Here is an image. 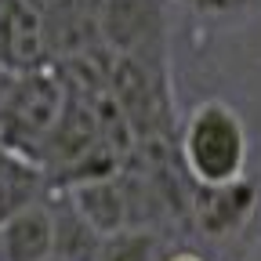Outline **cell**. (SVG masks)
<instances>
[{
  "mask_svg": "<svg viewBox=\"0 0 261 261\" xmlns=\"http://www.w3.org/2000/svg\"><path fill=\"white\" fill-rule=\"evenodd\" d=\"M69 91L55 65L11 76L0 91V145L29 167H44V152L62 123ZM44 174V171H40Z\"/></svg>",
  "mask_w": 261,
  "mask_h": 261,
  "instance_id": "cell-1",
  "label": "cell"
},
{
  "mask_svg": "<svg viewBox=\"0 0 261 261\" xmlns=\"http://www.w3.org/2000/svg\"><path fill=\"white\" fill-rule=\"evenodd\" d=\"M160 236L152 228H123L116 236H106L94 250V261H163Z\"/></svg>",
  "mask_w": 261,
  "mask_h": 261,
  "instance_id": "cell-7",
  "label": "cell"
},
{
  "mask_svg": "<svg viewBox=\"0 0 261 261\" xmlns=\"http://www.w3.org/2000/svg\"><path fill=\"white\" fill-rule=\"evenodd\" d=\"M29 167V163H22V160H15L4 145H0V185H4V181H11L15 174H22ZM33 171H37V167H33Z\"/></svg>",
  "mask_w": 261,
  "mask_h": 261,
  "instance_id": "cell-9",
  "label": "cell"
},
{
  "mask_svg": "<svg viewBox=\"0 0 261 261\" xmlns=\"http://www.w3.org/2000/svg\"><path fill=\"white\" fill-rule=\"evenodd\" d=\"M178 163L192 185L236 181L247 171V127L225 102H200L178 130Z\"/></svg>",
  "mask_w": 261,
  "mask_h": 261,
  "instance_id": "cell-2",
  "label": "cell"
},
{
  "mask_svg": "<svg viewBox=\"0 0 261 261\" xmlns=\"http://www.w3.org/2000/svg\"><path fill=\"white\" fill-rule=\"evenodd\" d=\"M98 33L113 55L167 65V11L163 0H102Z\"/></svg>",
  "mask_w": 261,
  "mask_h": 261,
  "instance_id": "cell-3",
  "label": "cell"
},
{
  "mask_svg": "<svg viewBox=\"0 0 261 261\" xmlns=\"http://www.w3.org/2000/svg\"><path fill=\"white\" fill-rule=\"evenodd\" d=\"M178 4H185L189 11L196 15H207V18H221V15H232L240 11L247 0H178Z\"/></svg>",
  "mask_w": 261,
  "mask_h": 261,
  "instance_id": "cell-8",
  "label": "cell"
},
{
  "mask_svg": "<svg viewBox=\"0 0 261 261\" xmlns=\"http://www.w3.org/2000/svg\"><path fill=\"white\" fill-rule=\"evenodd\" d=\"M47 192L0 221V261H55V203Z\"/></svg>",
  "mask_w": 261,
  "mask_h": 261,
  "instance_id": "cell-6",
  "label": "cell"
},
{
  "mask_svg": "<svg viewBox=\"0 0 261 261\" xmlns=\"http://www.w3.org/2000/svg\"><path fill=\"white\" fill-rule=\"evenodd\" d=\"M163 261H207V257H200L196 250H174V254H167Z\"/></svg>",
  "mask_w": 261,
  "mask_h": 261,
  "instance_id": "cell-10",
  "label": "cell"
},
{
  "mask_svg": "<svg viewBox=\"0 0 261 261\" xmlns=\"http://www.w3.org/2000/svg\"><path fill=\"white\" fill-rule=\"evenodd\" d=\"M55 65L44 8L37 0H0V73L8 80Z\"/></svg>",
  "mask_w": 261,
  "mask_h": 261,
  "instance_id": "cell-4",
  "label": "cell"
},
{
  "mask_svg": "<svg viewBox=\"0 0 261 261\" xmlns=\"http://www.w3.org/2000/svg\"><path fill=\"white\" fill-rule=\"evenodd\" d=\"M4 84H8V76H4V73H0V91H4Z\"/></svg>",
  "mask_w": 261,
  "mask_h": 261,
  "instance_id": "cell-11",
  "label": "cell"
},
{
  "mask_svg": "<svg viewBox=\"0 0 261 261\" xmlns=\"http://www.w3.org/2000/svg\"><path fill=\"white\" fill-rule=\"evenodd\" d=\"M254 211H257V185L247 174L236 181H221V185H192L189 181L185 214L207 240L240 236L247 221L254 218Z\"/></svg>",
  "mask_w": 261,
  "mask_h": 261,
  "instance_id": "cell-5",
  "label": "cell"
}]
</instances>
